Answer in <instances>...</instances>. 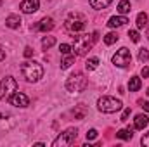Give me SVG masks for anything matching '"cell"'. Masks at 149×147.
Listing matches in <instances>:
<instances>
[{
    "mask_svg": "<svg viewBox=\"0 0 149 147\" xmlns=\"http://www.w3.org/2000/svg\"><path fill=\"white\" fill-rule=\"evenodd\" d=\"M74 38V45H73V50L76 55H85L92 47H94V43L97 42V38H99V33L97 31H94L92 35H76Z\"/></svg>",
    "mask_w": 149,
    "mask_h": 147,
    "instance_id": "6da1fadb",
    "label": "cell"
},
{
    "mask_svg": "<svg viewBox=\"0 0 149 147\" xmlns=\"http://www.w3.org/2000/svg\"><path fill=\"white\" fill-rule=\"evenodd\" d=\"M21 74L24 76L26 81L35 83V81H38V80L43 76V68H42L40 62L28 61V62H23V64H21Z\"/></svg>",
    "mask_w": 149,
    "mask_h": 147,
    "instance_id": "7a4b0ae2",
    "label": "cell"
},
{
    "mask_svg": "<svg viewBox=\"0 0 149 147\" xmlns=\"http://www.w3.org/2000/svg\"><path fill=\"white\" fill-rule=\"evenodd\" d=\"M85 24H87V17L83 16V14H80V12H71L68 17H66V23H64V26H66V30L70 31V33H80L83 28H85Z\"/></svg>",
    "mask_w": 149,
    "mask_h": 147,
    "instance_id": "3957f363",
    "label": "cell"
},
{
    "mask_svg": "<svg viewBox=\"0 0 149 147\" xmlns=\"http://www.w3.org/2000/svg\"><path fill=\"white\" fill-rule=\"evenodd\" d=\"M87 87H88V80H87L81 73L71 74V76L68 78V81H66V90H68V92H71V94L83 92Z\"/></svg>",
    "mask_w": 149,
    "mask_h": 147,
    "instance_id": "277c9868",
    "label": "cell"
},
{
    "mask_svg": "<svg viewBox=\"0 0 149 147\" xmlns=\"http://www.w3.org/2000/svg\"><path fill=\"white\" fill-rule=\"evenodd\" d=\"M121 106H123L121 101H118L114 97H108V95H104L97 101V107L102 112H116V111L121 109Z\"/></svg>",
    "mask_w": 149,
    "mask_h": 147,
    "instance_id": "5b68a950",
    "label": "cell"
},
{
    "mask_svg": "<svg viewBox=\"0 0 149 147\" xmlns=\"http://www.w3.org/2000/svg\"><path fill=\"white\" fill-rule=\"evenodd\" d=\"M17 90V81L12 76H5L0 81V99H9Z\"/></svg>",
    "mask_w": 149,
    "mask_h": 147,
    "instance_id": "8992f818",
    "label": "cell"
},
{
    "mask_svg": "<svg viewBox=\"0 0 149 147\" xmlns=\"http://www.w3.org/2000/svg\"><path fill=\"white\" fill-rule=\"evenodd\" d=\"M130 62H132V54L127 47H121L113 55V64L118 66V68H127V66H130Z\"/></svg>",
    "mask_w": 149,
    "mask_h": 147,
    "instance_id": "52a82bcc",
    "label": "cell"
},
{
    "mask_svg": "<svg viewBox=\"0 0 149 147\" xmlns=\"http://www.w3.org/2000/svg\"><path fill=\"white\" fill-rule=\"evenodd\" d=\"M74 139H76V128H68L54 140V147H68L74 142Z\"/></svg>",
    "mask_w": 149,
    "mask_h": 147,
    "instance_id": "ba28073f",
    "label": "cell"
},
{
    "mask_svg": "<svg viewBox=\"0 0 149 147\" xmlns=\"http://www.w3.org/2000/svg\"><path fill=\"white\" fill-rule=\"evenodd\" d=\"M7 101H9L12 106H16V107H28V106H30V99H28L24 94H21V92H14Z\"/></svg>",
    "mask_w": 149,
    "mask_h": 147,
    "instance_id": "9c48e42d",
    "label": "cell"
},
{
    "mask_svg": "<svg viewBox=\"0 0 149 147\" xmlns=\"http://www.w3.org/2000/svg\"><path fill=\"white\" fill-rule=\"evenodd\" d=\"M38 7H40V0H24V2H21V5H19V9H21L24 14L37 12Z\"/></svg>",
    "mask_w": 149,
    "mask_h": 147,
    "instance_id": "30bf717a",
    "label": "cell"
},
{
    "mask_svg": "<svg viewBox=\"0 0 149 147\" xmlns=\"http://www.w3.org/2000/svg\"><path fill=\"white\" fill-rule=\"evenodd\" d=\"M52 28H54V19H52V17H43V19L37 24V30L42 31V33H47V31H50Z\"/></svg>",
    "mask_w": 149,
    "mask_h": 147,
    "instance_id": "8fae6325",
    "label": "cell"
},
{
    "mask_svg": "<svg viewBox=\"0 0 149 147\" xmlns=\"http://www.w3.org/2000/svg\"><path fill=\"white\" fill-rule=\"evenodd\" d=\"M148 123H149V118L146 114H137L135 119H134V126H135L137 130H144V128L148 126Z\"/></svg>",
    "mask_w": 149,
    "mask_h": 147,
    "instance_id": "7c38bea8",
    "label": "cell"
},
{
    "mask_svg": "<svg viewBox=\"0 0 149 147\" xmlns=\"http://www.w3.org/2000/svg\"><path fill=\"white\" fill-rule=\"evenodd\" d=\"M128 23V19L125 17V16H114L111 17L109 21H108V26L109 28H120V26H123V24H127Z\"/></svg>",
    "mask_w": 149,
    "mask_h": 147,
    "instance_id": "4fadbf2b",
    "label": "cell"
},
{
    "mask_svg": "<svg viewBox=\"0 0 149 147\" xmlns=\"http://www.w3.org/2000/svg\"><path fill=\"white\" fill-rule=\"evenodd\" d=\"M19 24H21V17H19V16H16V14L7 16V19H5V26H7V28L16 30V28H19Z\"/></svg>",
    "mask_w": 149,
    "mask_h": 147,
    "instance_id": "5bb4252c",
    "label": "cell"
},
{
    "mask_svg": "<svg viewBox=\"0 0 149 147\" xmlns=\"http://www.w3.org/2000/svg\"><path fill=\"white\" fill-rule=\"evenodd\" d=\"M141 85H142L141 78H139V76H132L130 81H128V90H130V92H137V90L141 88Z\"/></svg>",
    "mask_w": 149,
    "mask_h": 147,
    "instance_id": "9a60e30c",
    "label": "cell"
},
{
    "mask_svg": "<svg viewBox=\"0 0 149 147\" xmlns=\"http://www.w3.org/2000/svg\"><path fill=\"white\" fill-rule=\"evenodd\" d=\"M111 2H113V0H90V5H92V9L102 10V9H106Z\"/></svg>",
    "mask_w": 149,
    "mask_h": 147,
    "instance_id": "2e32d148",
    "label": "cell"
},
{
    "mask_svg": "<svg viewBox=\"0 0 149 147\" xmlns=\"http://www.w3.org/2000/svg\"><path fill=\"white\" fill-rule=\"evenodd\" d=\"M148 21H149L148 14H146V12H141V14L137 16V21H135V23H137V28H139V30H144L146 24H148Z\"/></svg>",
    "mask_w": 149,
    "mask_h": 147,
    "instance_id": "e0dca14e",
    "label": "cell"
},
{
    "mask_svg": "<svg viewBox=\"0 0 149 147\" xmlns=\"http://www.w3.org/2000/svg\"><path fill=\"white\" fill-rule=\"evenodd\" d=\"M130 9H132V5H130L128 0H121L118 3V12L120 14H127V12H130Z\"/></svg>",
    "mask_w": 149,
    "mask_h": 147,
    "instance_id": "ac0fdd59",
    "label": "cell"
},
{
    "mask_svg": "<svg viewBox=\"0 0 149 147\" xmlns=\"http://www.w3.org/2000/svg\"><path fill=\"white\" fill-rule=\"evenodd\" d=\"M97 66H99V59H97V57H90V59L85 62V68H87V71H94Z\"/></svg>",
    "mask_w": 149,
    "mask_h": 147,
    "instance_id": "d6986e66",
    "label": "cell"
},
{
    "mask_svg": "<svg viewBox=\"0 0 149 147\" xmlns=\"http://www.w3.org/2000/svg\"><path fill=\"white\" fill-rule=\"evenodd\" d=\"M116 137L121 140H130L134 137V133H132V130H120V132H116Z\"/></svg>",
    "mask_w": 149,
    "mask_h": 147,
    "instance_id": "ffe728a7",
    "label": "cell"
},
{
    "mask_svg": "<svg viewBox=\"0 0 149 147\" xmlns=\"http://www.w3.org/2000/svg\"><path fill=\"white\" fill-rule=\"evenodd\" d=\"M73 62H74V57L71 55V54H68V55H66V57L61 61V69H68V68H70Z\"/></svg>",
    "mask_w": 149,
    "mask_h": 147,
    "instance_id": "44dd1931",
    "label": "cell"
},
{
    "mask_svg": "<svg viewBox=\"0 0 149 147\" xmlns=\"http://www.w3.org/2000/svg\"><path fill=\"white\" fill-rule=\"evenodd\" d=\"M54 43H56V38L54 37H45L43 40H42V47H43V50H49Z\"/></svg>",
    "mask_w": 149,
    "mask_h": 147,
    "instance_id": "7402d4cb",
    "label": "cell"
},
{
    "mask_svg": "<svg viewBox=\"0 0 149 147\" xmlns=\"http://www.w3.org/2000/svg\"><path fill=\"white\" fill-rule=\"evenodd\" d=\"M118 42V35L116 33H108L106 37H104V43L106 45H113V43H116Z\"/></svg>",
    "mask_w": 149,
    "mask_h": 147,
    "instance_id": "603a6c76",
    "label": "cell"
},
{
    "mask_svg": "<svg viewBox=\"0 0 149 147\" xmlns=\"http://www.w3.org/2000/svg\"><path fill=\"white\" fill-rule=\"evenodd\" d=\"M59 50H61V54L68 55V54H71L73 47H71V45H68V43H61V45H59Z\"/></svg>",
    "mask_w": 149,
    "mask_h": 147,
    "instance_id": "cb8c5ba5",
    "label": "cell"
},
{
    "mask_svg": "<svg viewBox=\"0 0 149 147\" xmlns=\"http://www.w3.org/2000/svg\"><path fill=\"white\" fill-rule=\"evenodd\" d=\"M148 59H149L148 49H141V50H139V61H141V62H146Z\"/></svg>",
    "mask_w": 149,
    "mask_h": 147,
    "instance_id": "d4e9b609",
    "label": "cell"
},
{
    "mask_svg": "<svg viewBox=\"0 0 149 147\" xmlns=\"http://www.w3.org/2000/svg\"><path fill=\"white\" fill-rule=\"evenodd\" d=\"M128 37H130V40H132V42H135V43L141 40V37H139V31H135V30H130V31H128Z\"/></svg>",
    "mask_w": 149,
    "mask_h": 147,
    "instance_id": "484cf974",
    "label": "cell"
},
{
    "mask_svg": "<svg viewBox=\"0 0 149 147\" xmlns=\"http://www.w3.org/2000/svg\"><path fill=\"white\" fill-rule=\"evenodd\" d=\"M95 137H97V130L95 128H92V130L87 132V140H94Z\"/></svg>",
    "mask_w": 149,
    "mask_h": 147,
    "instance_id": "4316f807",
    "label": "cell"
},
{
    "mask_svg": "<svg viewBox=\"0 0 149 147\" xmlns=\"http://www.w3.org/2000/svg\"><path fill=\"white\" fill-rule=\"evenodd\" d=\"M130 112H132V109H130V107H127V109L123 111V114H121L120 121H128V116H130Z\"/></svg>",
    "mask_w": 149,
    "mask_h": 147,
    "instance_id": "83f0119b",
    "label": "cell"
},
{
    "mask_svg": "<svg viewBox=\"0 0 149 147\" xmlns=\"http://www.w3.org/2000/svg\"><path fill=\"white\" fill-rule=\"evenodd\" d=\"M141 144H142V146H146V147H149V133H146V135L141 139Z\"/></svg>",
    "mask_w": 149,
    "mask_h": 147,
    "instance_id": "f1b7e54d",
    "label": "cell"
},
{
    "mask_svg": "<svg viewBox=\"0 0 149 147\" xmlns=\"http://www.w3.org/2000/svg\"><path fill=\"white\" fill-rule=\"evenodd\" d=\"M139 106H141L144 111H149V102L148 101H139Z\"/></svg>",
    "mask_w": 149,
    "mask_h": 147,
    "instance_id": "f546056e",
    "label": "cell"
},
{
    "mask_svg": "<svg viewBox=\"0 0 149 147\" xmlns=\"http://www.w3.org/2000/svg\"><path fill=\"white\" fill-rule=\"evenodd\" d=\"M33 55V49L31 47H26L24 49V57H31Z\"/></svg>",
    "mask_w": 149,
    "mask_h": 147,
    "instance_id": "4dcf8cb0",
    "label": "cell"
},
{
    "mask_svg": "<svg viewBox=\"0 0 149 147\" xmlns=\"http://www.w3.org/2000/svg\"><path fill=\"white\" fill-rule=\"evenodd\" d=\"M141 74H142L144 78H148V76H149V68H142V71H141Z\"/></svg>",
    "mask_w": 149,
    "mask_h": 147,
    "instance_id": "1f68e13d",
    "label": "cell"
},
{
    "mask_svg": "<svg viewBox=\"0 0 149 147\" xmlns=\"http://www.w3.org/2000/svg\"><path fill=\"white\" fill-rule=\"evenodd\" d=\"M3 59H5V52H3V50H2V49H0V62H2V61H3Z\"/></svg>",
    "mask_w": 149,
    "mask_h": 147,
    "instance_id": "d6a6232c",
    "label": "cell"
},
{
    "mask_svg": "<svg viewBox=\"0 0 149 147\" xmlns=\"http://www.w3.org/2000/svg\"><path fill=\"white\" fill-rule=\"evenodd\" d=\"M146 35H148V40H149V21H148V24H146Z\"/></svg>",
    "mask_w": 149,
    "mask_h": 147,
    "instance_id": "836d02e7",
    "label": "cell"
},
{
    "mask_svg": "<svg viewBox=\"0 0 149 147\" xmlns=\"http://www.w3.org/2000/svg\"><path fill=\"white\" fill-rule=\"evenodd\" d=\"M148 95H149V88H148Z\"/></svg>",
    "mask_w": 149,
    "mask_h": 147,
    "instance_id": "e575fe53",
    "label": "cell"
},
{
    "mask_svg": "<svg viewBox=\"0 0 149 147\" xmlns=\"http://www.w3.org/2000/svg\"><path fill=\"white\" fill-rule=\"evenodd\" d=\"M0 118H2V114H0Z\"/></svg>",
    "mask_w": 149,
    "mask_h": 147,
    "instance_id": "d590c367",
    "label": "cell"
}]
</instances>
